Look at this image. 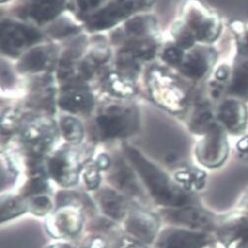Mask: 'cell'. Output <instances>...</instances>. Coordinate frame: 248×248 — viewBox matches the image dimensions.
Instances as JSON below:
<instances>
[{
  "mask_svg": "<svg viewBox=\"0 0 248 248\" xmlns=\"http://www.w3.org/2000/svg\"><path fill=\"white\" fill-rule=\"evenodd\" d=\"M57 137L54 122L48 117H36L26 122L21 130V138L30 150L38 156L48 151Z\"/></svg>",
  "mask_w": 248,
  "mask_h": 248,
  "instance_id": "8",
  "label": "cell"
},
{
  "mask_svg": "<svg viewBox=\"0 0 248 248\" xmlns=\"http://www.w3.org/2000/svg\"><path fill=\"white\" fill-rule=\"evenodd\" d=\"M216 58V52L212 48L198 47L184 54L181 71L190 78L200 79L212 69Z\"/></svg>",
  "mask_w": 248,
  "mask_h": 248,
  "instance_id": "18",
  "label": "cell"
},
{
  "mask_svg": "<svg viewBox=\"0 0 248 248\" xmlns=\"http://www.w3.org/2000/svg\"><path fill=\"white\" fill-rule=\"evenodd\" d=\"M1 223H5L29 212L28 199L23 195L15 193H2L1 200Z\"/></svg>",
  "mask_w": 248,
  "mask_h": 248,
  "instance_id": "24",
  "label": "cell"
},
{
  "mask_svg": "<svg viewBox=\"0 0 248 248\" xmlns=\"http://www.w3.org/2000/svg\"><path fill=\"white\" fill-rule=\"evenodd\" d=\"M183 18L184 23L198 42L210 44L221 33L222 23L220 19L195 0L186 2L183 8Z\"/></svg>",
  "mask_w": 248,
  "mask_h": 248,
  "instance_id": "5",
  "label": "cell"
},
{
  "mask_svg": "<svg viewBox=\"0 0 248 248\" xmlns=\"http://www.w3.org/2000/svg\"><path fill=\"white\" fill-rule=\"evenodd\" d=\"M125 34L133 39H147L156 30V21L151 16H136L125 24Z\"/></svg>",
  "mask_w": 248,
  "mask_h": 248,
  "instance_id": "25",
  "label": "cell"
},
{
  "mask_svg": "<svg viewBox=\"0 0 248 248\" xmlns=\"http://www.w3.org/2000/svg\"><path fill=\"white\" fill-rule=\"evenodd\" d=\"M46 248H76V247L73 246L72 244L68 243V242L58 241V242H54V243L49 244Z\"/></svg>",
  "mask_w": 248,
  "mask_h": 248,
  "instance_id": "39",
  "label": "cell"
},
{
  "mask_svg": "<svg viewBox=\"0 0 248 248\" xmlns=\"http://www.w3.org/2000/svg\"><path fill=\"white\" fill-rule=\"evenodd\" d=\"M215 241L214 233L171 226L160 231L155 248H207Z\"/></svg>",
  "mask_w": 248,
  "mask_h": 248,
  "instance_id": "9",
  "label": "cell"
},
{
  "mask_svg": "<svg viewBox=\"0 0 248 248\" xmlns=\"http://www.w3.org/2000/svg\"><path fill=\"white\" fill-rule=\"evenodd\" d=\"M108 181L111 187L125 195L128 199L145 201L146 193L142 181L132 167L122 159L113 161L109 168Z\"/></svg>",
  "mask_w": 248,
  "mask_h": 248,
  "instance_id": "13",
  "label": "cell"
},
{
  "mask_svg": "<svg viewBox=\"0 0 248 248\" xmlns=\"http://www.w3.org/2000/svg\"><path fill=\"white\" fill-rule=\"evenodd\" d=\"M151 94L159 105L170 111L177 112L183 107L185 94L173 78L161 71H153L149 78Z\"/></svg>",
  "mask_w": 248,
  "mask_h": 248,
  "instance_id": "12",
  "label": "cell"
},
{
  "mask_svg": "<svg viewBox=\"0 0 248 248\" xmlns=\"http://www.w3.org/2000/svg\"><path fill=\"white\" fill-rule=\"evenodd\" d=\"M235 149L239 159L245 163H248V135L242 136L237 141Z\"/></svg>",
  "mask_w": 248,
  "mask_h": 248,
  "instance_id": "34",
  "label": "cell"
},
{
  "mask_svg": "<svg viewBox=\"0 0 248 248\" xmlns=\"http://www.w3.org/2000/svg\"><path fill=\"white\" fill-rule=\"evenodd\" d=\"M101 171L102 170L95 162L87 163L84 166L81 172V176L85 185V188L88 191H97L101 187Z\"/></svg>",
  "mask_w": 248,
  "mask_h": 248,
  "instance_id": "31",
  "label": "cell"
},
{
  "mask_svg": "<svg viewBox=\"0 0 248 248\" xmlns=\"http://www.w3.org/2000/svg\"><path fill=\"white\" fill-rule=\"evenodd\" d=\"M141 0H112L92 16L89 27L92 30H106L128 18L143 6Z\"/></svg>",
  "mask_w": 248,
  "mask_h": 248,
  "instance_id": "15",
  "label": "cell"
},
{
  "mask_svg": "<svg viewBox=\"0 0 248 248\" xmlns=\"http://www.w3.org/2000/svg\"><path fill=\"white\" fill-rule=\"evenodd\" d=\"M97 124L104 139H119L129 136L136 130L138 118L132 108L113 104L99 115Z\"/></svg>",
  "mask_w": 248,
  "mask_h": 248,
  "instance_id": "6",
  "label": "cell"
},
{
  "mask_svg": "<svg viewBox=\"0 0 248 248\" xmlns=\"http://www.w3.org/2000/svg\"><path fill=\"white\" fill-rule=\"evenodd\" d=\"M217 118L228 134L240 136L246 130L248 113L245 102L232 97L225 99L219 106Z\"/></svg>",
  "mask_w": 248,
  "mask_h": 248,
  "instance_id": "16",
  "label": "cell"
},
{
  "mask_svg": "<svg viewBox=\"0 0 248 248\" xmlns=\"http://www.w3.org/2000/svg\"><path fill=\"white\" fill-rule=\"evenodd\" d=\"M163 57L165 61L171 66H180L184 57V53L179 47H170L164 52Z\"/></svg>",
  "mask_w": 248,
  "mask_h": 248,
  "instance_id": "33",
  "label": "cell"
},
{
  "mask_svg": "<svg viewBox=\"0 0 248 248\" xmlns=\"http://www.w3.org/2000/svg\"><path fill=\"white\" fill-rule=\"evenodd\" d=\"M0 1H1V2H4V1H5V0H0Z\"/></svg>",
  "mask_w": 248,
  "mask_h": 248,
  "instance_id": "41",
  "label": "cell"
},
{
  "mask_svg": "<svg viewBox=\"0 0 248 248\" xmlns=\"http://www.w3.org/2000/svg\"><path fill=\"white\" fill-rule=\"evenodd\" d=\"M77 31H78V27L75 26L72 22L61 20L57 24H55L54 29L51 32V35H53V37H65L67 35L76 33Z\"/></svg>",
  "mask_w": 248,
  "mask_h": 248,
  "instance_id": "32",
  "label": "cell"
},
{
  "mask_svg": "<svg viewBox=\"0 0 248 248\" xmlns=\"http://www.w3.org/2000/svg\"><path fill=\"white\" fill-rule=\"evenodd\" d=\"M41 38L39 31L31 26L12 21L1 25V47L6 53L18 54L38 43Z\"/></svg>",
  "mask_w": 248,
  "mask_h": 248,
  "instance_id": "14",
  "label": "cell"
},
{
  "mask_svg": "<svg viewBox=\"0 0 248 248\" xmlns=\"http://www.w3.org/2000/svg\"><path fill=\"white\" fill-rule=\"evenodd\" d=\"M27 199L29 212L37 216H45L50 213L55 207V203H53L47 194L35 195Z\"/></svg>",
  "mask_w": 248,
  "mask_h": 248,
  "instance_id": "28",
  "label": "cell"
},
{
  "mask_svg": "<svg viewBox=\"0 0 248 248\" xmlns=\"http://www.w3.org/2000/svg\"><path fill=\"white\" fill-rule=\"evenodd\" d=\"M235 210L248 215V188H246L244 190V192L241 194V196L236 204Z\"/></svg>",
  "mask_w": 248,
  "mask_h": 248,
  "instance_id": "37",
  "label": "cell"
},
{
  "mask_svg": "<svg viewBox=\"0 0 248 248\" xmlns=\"http://www.w3.org/2000/svg\"><path fill=\"white\" fill-rule=\"evenodd\" d=\"M172 36L180 49H191L196 40L190 31V29L184 23V21H178L172 26Z\"/></svg>",
  "mask_w": 248,
  "mask_h": 248,
  "instance_id": "30",
  "label": "cell"
},
{
  "mask_svg": "<svg viewBox=\"0 0 248 248\" xmlns=\"http://www.w3.org/2000/svg\"><path fill=\"white\" fill-rule=\"evenodd\" d=\"M229 90L232 97L244 102L248 100V51H238L232 70Z\"/></svg>",
  "mask_w": 248,
  "mask_h": 248,
  "instance_id": "19",
  "label": "cell"
},
{
  "mask_svg": "<svg viewBox=\"0 0 248 248\" xmlns=\"http://www.w3.org/2000/svg\"><path fill=\"white\" fill-rule=\"evenodd\" d=\"M95 163L101 170H108L112 164L111 159L106 153H102L96 159Z\"/></svg>",
  "mask_w": 248,
  "mask_h": 248,
  "instance_id": "38",
  "label": "cell"
},
{
  "mask_svg": "<svg viewBox=\"0 0 248 248\" xmlns=\"http://www.w3.org/2000/svg\"><path fill=\"white\" fill-rule=\"evenodd\" d=\"M90 157L91 151L88 148L81 150L72 146L61 148L47 160L48 177L61 187H73L78 183L81 172Z\"/></svg>",
  "mask_w": 248,
  "mask_h": 248,
  "instance_id": "2",
  "label": "cell"
},
{
  "mask_svg": "<svg viewBox=\"0 0 248 248\" xmlns=\"http://www.w3.org/2000/svg\"><path fill=\"white\" fill-rule=\"evenodd\" d=\"M147 244L129 236V237H123L117 243L116 248H148Z\"/></svg>",
  "mask_w": 248,
  "mask_h": 248,
  "instance_id": "36",
  "label": "cell"
},
{
  "mask_svg": "<svg viewBox=\"0 0 248 248\" xmlns=\"http://www.w3.org/2000/svg\"><path fill=\"white\" fill-rule=\"evenodd\" d=\"M157 45L149 39L134 40L126 47V53L133 58L149 60L156 54Z\"/></svg>",
  "mask_w": 248,
  "mask_h": 248,
  "instance_id": "26",
  "label": "cell"
},
{
  "mask_svg": "<svg viewBox=\"0 0 248 248\" xmlns=\"http://www.w3.org/2000/svg\"><path fill=\"white\" fill-rule=\"evenodd\" d=\"M106 0H76L77 6L82 12H89L102 5Z\"/></svg>",
  "mask_w": 248,
  "mask_h": 248,
  "instance_id": "35",
  "label": "cell"
},
{
  "mask_svg": "<svg viewBox=\"0 0 248 248\" xmlns=\"http://www.w3.org/2000/svg\"><path fill=\"white\" fill-rule=\"evenodd\" d=\"M94 99L91 93L81 87H73L65 90L59 98V106L68 112L82 113L92 109Z\"/></svg>",
  "mask_w": 248,
  "mask_h": 248,
  "instance_id": "21",
  "label": "cell"
},
{
  "mask_svg": "<svg viewBox=\"0 0 248 248\" xmlns=\"http://www.w3.org/2000/svg\"><path fill=\"white\" fill-rule=\"evenodd\" d=\"M108 85L109 90L117 96H129L134 92L132 82L118 73H110L108 75Z\"/></svg>",
  "mask_w": 248,
  "mask_h": 248,
  "instance_id": "29",
  "label": "cell"
},
{
  "mask_svg": "<svg viewBox=\"0 0 248 248\" xmlns=\"http://www.w3.org/2000/svg\"><path fill=\"white\" fill-rule=\"evenodd\" d=\"M60 130L63 138L72 144L80 143L84 137V129L81 122L73 117L61 119Z\"/></svg>",
  "mask_w": 248,
  "mask_h": 248,
  "instance_id": "27",
  "label": "cell"
},
{
  "mask_svg": "<svg viewBox=\"0 0 248 248\" xmlns=\"http://www.w3.org/2000/svg\"><path fill=\"white\" fill-rule=\"evenodd\" d=\"M125 231L133 238L152 244L157 240L160 233L161 218L155 213L143 208H131L129 213L123 221Z\"/></svg>",
  "mask_w": 248,
  "mask_h": 248,
  "instance_id": "11",
  "label": "cell"
},
{
  "mask_svg": "<svg viewBox=\"0 0 248 248\" xmlns=\"http://www.w3.org/2000/svg\"><path fill=\"white\" fill-rule=\"evenodd\" d=\"M229 153L228 133L220 123L215 122L196 145V159L204 167L216 169L227 161Z\"/></svg>",
  "mask_w": 248,
  "mask_h": 248,
  "instance_id": "4",
  "label": "cell"
},
{
  "mask_svg": "<svg viewBox=\"0 0 248 248\" xmlns=\"http://www.w3.org/2000/svg\"><path fill=\"white\" fill-rule=\"evenodd\" d=\"M130 164L138 174L151 198L163 208H173L194 204L193 195L185 192L175 180L150 161L136 148L124 147Z\"/></svg>",
  "mask_w": 248,
  "mask_h": 248,
  "instance_id": "1",
  "label": "cell"
},
{
  "mask_svg": "<svg viewBox=\"0 0 248 248\" xmlns=\"http://www.w3.org/2000/svg\"><path fill=\"white\" fill-rule=\"evenodd\" d=\"M160 216L174 227L214 233L219 216L194 203L181 207L163 208Z\"/></svg>",
  "mask_w": 248,
  "mask_h": 248,
  "instance_id": "3",
  "label": "cell"
},
{
  "mask_svg": "<svg viewBox=\"0 0 248 248\" xmlns=\"http://www.w3.org/2000/svg\"><path fill=\"white\" fill-rule=\"evenodd\" d=\"M175 182L189 194L203 190L207 184V173L196 167H185L174 173Z\"/></svg>",
  "mask_w": 248,
  "mask_h": 248,
  "instance_id": "22",
  "label": "cell"
},
{
  "mask_svg": "<svg viewBox=\"0 0 248 248\" xmlns=\"http://www.w3.org/2000/svg\"><path fill=\"white\" fill-rule=\"evenodd\" d=\"M84 225L83 210L75 206L57 207L46 219V232L53 238L61 239L78 235Z\"/></svg>",
  "mask_w": 248,
  "mask_h": 248,
  "instance_id": "10",
  "label": "cell"
},
{
  "mask_svg": "<svg viewBox=\"0 0 248 248\" xmlns=\"http://www.w3.org/2000/svg\"><path fill=\"white\" fill-rule=\"evenodd\" d=\"M141 1L143 2V4L145 5H147V4H151L153 1H154V0H141Z\"/></svg>",
  "mask_w": 248,
  "mask_h": 248,
  "instance_id": "40",
  "label": "cell"
},
{
  "mask_svg": "<svg viewBox=\"0 0 248 248\" xmlns=\"http://www.w3.org/2000/svg\"><path fill=\"white\" fill-rule=\"evenodd\" d=\"M55 53L50 46H41L27 52L19 63V70L23 72H39L52 64Z\"/></svg>",
  "mask_w": 248,
  "mask_h": 248,
  "instance_id": "20",
  "label": "cell"
},
{
  "mask_svg": "<svg viewBox=\"0 0 248 248\" xmlns=\"http://www.w3.org/2000/svg\"><path fill=\"white\" fill-rule=\"evenodd\" d=\"M66 0H33L28 13L39 23L53 20L63 9Z\"/></svg>",
  "mask_w": 248,
  "mask_h": 248,
  "instance_id": "23",
  "label": "cell"
},
{
  "mask_svg": "<svg viewBox=\"0 0 248 248\" xmlns=\"http://www.w3.org/2000/svg\"><path fill=\"white\" fill-rule=\"evenodd\" d=\"M214 235L221 248H248V215L234 209L219 216Z\"/></svg>",
  "mask_w": 248,
  "mask_h": 248,
  "instance_id": "7",
  "label": "cell"
},
{
  "mask_svg": "<svg viewBox=\"0 0 248 248\" xmlns=\"http://www.w3.org/2000/svg\"><path fill=\"white\" fill-rule=\"evenodd\" d=\"M95 199L106 218L114 222H123L132 208L128 198L111 186L100 187Z\"/></svg>",
  "mask_w": 248,
  "mask_h": 248,
  "instance_id": "17",
  "label": "cell"
}]
</instances>
